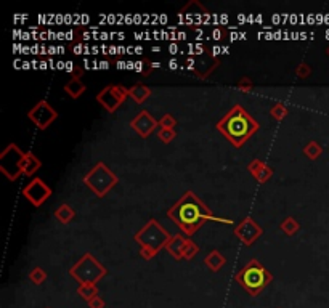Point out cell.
I'll list each match as a JSON object with an SVG mask.
<instances>
[{
  "label": "cell",
  "mask_w": 329,
  "mask_h": 308,
  "mask_svg": "<svg viewBox=\"0 0 329 308\" xmlns=\"http://www.w3.org/2000/svg\"><path fill=\"white\" fill-rule=\"evenodd\" d=\"M215 127L235 148L244 146L246 141L260 128L259 122H255L252 116L239 104L233 106Z\"/></svg>",
  "instance_id": "2"
},
{
  "label": "cell",
  "mask_w": 329,
  "mask_h": 308,
  "mask_svg": "<svg viewBox=\"0 0 329 308\" xmlns=\"http://www.w3.org/2000/svg\"><path fill=\"white\" fill-rule=\"evenodd\" d=\"M236 281L251 295H259L273 281V276L259 260L252 258L246 267H242L236 273Z\"/></svg>",
  "instance_id": "4"
},
{
  "label": "cell",
  "mask_w": 329,
  "mask_h": 308,
  "mask_svg": "<svg viewBox=\"0 0 329 308\" xmlns=\"http://www.w3.org/2000/svg\"><path fill=\"white\" fill-rule=\"evenodd\" d=\"M28 117L39 130H47L58 119V113L55 108H52V104L48 101L40 100L39 103H35L29 109Z\"/></svg>",
  "instance_id": "9"
},
{
  "label": "cell",
  "mask_w": 329,
  "mask_h": 308,
  "mask_svg": "<svg viewBox=\"0 0 329 308\" xmlns=\"http://www.w3.org/2000/svg\"><path fill=\"white\" fill-rule=\"evenodd\" d=\"M39 64H40V69H45V68H47V63H45V61H40Z\"/></svg>",
  "instance_id": "36"
},
{
  "label": "cell",
  "mask_w": 329,
  "mask_h": 308,
  "mask_svg": "<svg viewBox=\"0 0 329 308\" xmlns=\"http://www.w3.org/2000/svg\"><path fill=\"white\" fill-rule=\"evenodd\" d=\"M129 97V89L124 85H106L103 90L96 93V101H98L108 113H116L126 98Z\"/></svg>",
  "instance_id": "8"
},
{
  "label": "cell",
  "mask_w": 329,
  "mask_h": 308,
  "mask_svg": "<svg viewBox=\"0 0 329 308\" xmlns=\"http://www.w3.org/2000/svg\"><path fill=\"white\" fill-rule=\"evenodd\" d=\"M321 146L316 143V141H310V143L303 148V154L309 158V159H312V161H315V159H318L320 158V154H321Z\"/></svg>",
  "instance_id": "24"
},
{
  "label": "cell",
  "mask_w": 329,
  "mask_h": 308,
  "mask_svg": "<svg viewBox=\"0 0 329 308\" xmlns=\"http://www.w3.org/2000/svg\"><path fill=\"white\" fill-rule=\"evenodd\" d=\"M77 292L79 295H82V297L90 302L92 299H95L96 295H98V289H96L95 284H79V288H77Z\"/></svg>",
  "instance_id": "22"
},
{
  "label": "cell",
  "mask_w": 329,
  "mask_h": 308,
  "mask_svg": "<svg viewBox=\"0 0 329 308\" xmlns=\"http://www.w3.org/2000/svg\"><path fill=\"white\" fill-rule=\"evenodd\" d=\"M170 238L172 236L169 234V231L154 218H151L133 236L137 244H140V255L145 260H151L153 257L157 255L161 249H166Z\"/></svg>",
  "instance_id": "3"
},
{
  "label": "cell",
  "mask_w": 329,
  "mask_h": 308,
  "mask_svg": "<svg viewBox=\"0 0 329 308\" xmlns=\"http://www.w3.org/2000/svg\"><path fill=\"white\" fill-rule=\"evenodd\" d=\"M287 114H289V111H287V108L283 103H275L270 108V116L273 117L275 121H283Z\"/></svg>",
  "instance_id": "23"
},
{
  "label": "cell",
  "mask_w": 329,
  "mask_h": 308,
  "mask_svg": "<svg viewBox=\"0 0 329 308\" xmlns=\"http://www.w3.org/2000/svg\"><path fill=\"white\" fill-rule=\"evenodd\" d=\"M187 239H188V238H183V236H180V234H174L172 238H170V241L167 243L166 251H167L170 255H172L175 260L183 258V249H185Z\"/></svg>",
  "instance_id": "15"
},
{
  "label": "cell",
  "mask_w": 329,
  "mask_h": 308,
  "mask_svg": "<svg viewBox=\"0 0 329 308\" xmlns=\"http://www.w3.org/2000/svg\"><path fill=\"white\" fill-rule=\"evenodd\" d=\"M65 69L68 71V73H74V63L68 61V63H66V66H65ZM74 74H76V73H74Z\"/></svg>",
  "instance_id": "33"
},
{
  "label": "cell",
  "mask_w": 329,
  "mask_h": 308,
  "mask_svg": "<svg viewBox=\"0 0 329 308\" xmlns=\"http://www.w3.org/2000/svg\"><path fill=\"white\" fill-rule=\"evenodd\" d=\"M217 66H220V60L217 58V55L214 52L212 53L205 52L202 56H199L198 60L194 61V69L193 71L199 79H207Z\"/></svg>",
  "instance_id": "13"
},
{
  "label": "cell",
  "mask_w": 329,
  "mask_h": 308,
  "mask_svg": "<svg viewBox=\"0 0 329 308\" xmlns=\"http://www.w3.org/2000/svg\"><path fill=\"white\" fill-rule=\"evenodd\" d=\"M167 217L172 220L177 227L187 236H193L205 222H220L231 223L228 218H218L212 214L202 201L193 191H187L177 203L167 210Z\"/></svg>",
  "instance_id": "1"
},
{
  "label": "cell",
  "mask_w": 329,
  "mask_h": 308,
  "mask_svg": "<svg viewBox=\"0 0 329 308\" xmlns=\"http://www.w3.org/2000/svg\"><path fill=\"white\" fill-rule=\"evenodd\" d=\"M117 175L113 173L105 162H96L90 169V172L84 177V185L96 197H105L117 185Z\"/></svg>",
  "instance_id": "5"
},
{
  "label": "cell",
  "mask_w": 329,
  "mask_h": 308,
  "mask_svg": "<svg viewBox=\"0 0 329 308\" xmlns=\"http://www.w3.org/2000/svg\"><path fill=\"white\" fill-rule=\"evenodd\" d=\"M279 228H281V231L286 234V236H294L296 233H299L300 230V225L299 222L294 218V217H287L281 222V225H279Z\"/></svg>",
  "instance_id": "21"
},
{
  "label": "cell",
  "mask_w": 329,
  "mask_h": 308,
  "mask_svg": "<svg viewBox=\"0 0 329 308\" xmlns=\"http://www.w3.org/2000/svg\"><path fill=\"white\" fill-rule=\"evenodd\" d=\"M327 55H329V49H327Z\"/></svg>",
  "instance_id": "38"
},
{
  "label": "cell",
  "mask_w": 329,
  "mask_h": 308,
  "mask_svg": "<svg viewBox=\"0 0 329 308\" xmlns=\"http://www.w3.org/2000/svg\"><path fill=\"white\" fill-rule=\"evenodd\" d=\"M106 273H108V270L89 252L84 254L80 257V260H77V263H74L69 270V275L79 284H95Z\"/></svg>",
  "instance_id": "6"
},
{
  "label": "cell",
  "mask_w": 329,
  "mask_h": 308,
  "mask_svg": "<svg viewBox=\"0 0 329 308\" xmlns=\"http://www.w3.org/2000/svg\"><path fill=\"white\" fill-rule=\"evenodd\" d=\"M130 127L135 130L141 138H148L154 132V128L159 127V121H156L148 111H141L130 121Z\"/></svg>",
  "instance_id": "12"
},
{
  "label": "cell",
  "mask_w": 329,
  "mask_h": 308,
  "mask_svg": "<svg viewBox=\"0 0 329 308\" xmlns=\"http://www.w3.org/2000/svg\"><path fill=\"white\" fill-rule=\"evenodd\" d=\"M89 306H90V308H103V306H105V302H103V299H100L98 295H96L95 299H92V300L89 302Z\"/></svg>",
  "instance_id": "31"
},
{
  "label": "cell",
  "mask_w": 329,
  "mask_h": 308,
  "mask_svg": "<svg viewBox=\"0 0 329 308\" xmlns=\"http://www.w3.org/2000/svg\"><path fill=\"white\" fill-rule=\"evenodd\" d=\"M225 263H227L225 255L222 252H218V251L209 252V255L204 258V265L209 268L211 271H214V273H215V271H220L225 267Z\"/></svg>",
  "instance_id": "16"
},
{
  "label": "cell",
  "mask_w": 329,
  "mask_h": 308,
  "mask_svg": "<svg viewBox=\"0 0 329 308\" xmlns=\"http://www.w3.org/2000/svg\"><path fill=\"white\" fill-rule=\"evenodd\" d=\"M177 125V119L172 114H164L159 119V127L161 128H174Z\"/></svg>",
  "instance_id": "28"
},
{
  "label": "cell",
  "mask_w": 329,
  "mask_h": 308,
  "mask_svg": "<svg viewBox=\"0 0 329 308\" xmlns=\"http://www.w3.org/2000/svg\"><path fill=\"white\" fill-rule=\"evenodd\" d=\"M312 74V68L307 64V63H300L299 66H297V69H296V76L299 77V79H305V77H309Z\"/></svg>",
  "instance_id": "30"
},
{
  "label": "cell",
  "mask_w": 329,
  "mask_h": 308,
  "mask_svg": "<svg viewBox=\"0 0 329 308\" xmlns=\"http://www.w3.org/2000/svg\"><path fill=\"white\" fill-rule=\"evenodd\" d=\"M141 52H143V50L140 49V47H137V49H135V53H141Z\"/></svg>",
  "instance_id": "37"
},
{
  "label": "cell",
  "mask_w": 329,
  "mask_h": 308,
  "mask_svg": "<svg viewBox=\"0 0 329 308\" xmlns=\"http://www.w3.org/2000/svg\"><path fill=\"white\" fill-rule=\"evenodd\" d=\"M169 68H170V69H177V61H175V60H172V61L169 63Z\"/></svg>",
  "instance_id": "34"
},
{
  "label": "cell",
  "mask_w": 329,
  "mask_h": 308,
  "mask_svg": "<svg viewBox=\"0 0 329 308\" xmlns=\"http://www.w3.org/2000/svg\"><path fill=\"white\" fill-rule=\"evenodd\" d=\"M235 234L244 246H252L263 234V228L257 222H254L251 217H248L241 220L235 227Z\"/></svg>",
  "instance_id": "11"
},
{
  "label": "cell",
  "mask_w": 329,
  "mask_h": 308,
  "mask_svg": "<svg viewBox=\"0 0 329 308\" xmlns=\"http://www.w3.org/2000/svg\"><path fill=\"white\" fill-rule=\"evenodd\" d=\"M29 279L34 282V284H42L45 282L47 279V273H45V270L40 268V267H35L31 270V273H29Z\"/></svg>",
  "instance_id": "27"
},
{
  "label": "cell",
  "mask_w": 329,
  "mask_h": 308,
  "mask_svg": "<svg viewBox=\"0 0 329 308\" xmlns=\"http://www.w3.org/2000/svg\"><path fill=\"white\" fill-rule=\"evenodd\" d=\"M24 159H26V152H23L16 143H8L0 152V172L10 182H16L24 173Z\"/></svg>",
  "instance_id": "7"
},
{
  "label": "cell",
  "mask_w": 329,
  "mask_h": 308,
  "mask_svg": "<svg viewBox=\"0 0 329 308\" xmlns=\"http://www.w3.org/2000/svg\"><path fill=\"white\" fill-rule=\"evenodd\" d=\"M248 169H249L251 175L254 177V180H257L259 183H266L273 177V169L268 164H265L262 159L251 161Z\"/></svg>",
  "instance_id": "14"
},
{
  "label": "cell",
  "mask_w": 329,
  "mask_h": 308,
  "mask_svg": "<svg viewBox=\"0 0 329 308\" xmlns=\"http://www.w3.org/2000/svg\"><path fill=\"white\" fill-rule=\"evenodd\" d=\"M199 252V246L194 243L193 239H187V244H185V249H183V258L185 260H191L198 255Z\"/></svg>",
  "instance_id": "25"
},
{
  "label": "cell",
  "mask_w": 329,
  "mask_h": 308,
  "mask_svg": "<svg viewBox=\"0 0 329 308\" xmlns=\"http://www.w3.org/2000/svg\"><path fill=\"white\" fill-rule=\"evenodd\" d=\"M100 68H101V69H103V68L108 69V68H109V63H108V61H101V63H100Z\"/></svg>",
  "instance_id": "35"
},
{
  "label": "cell",
  "mask_w": 329,
  "mask_h": 308,
  "mask_svg": "<svg viewBox=\"0 0 329 308\" xmlns=\"http://www.w3.org/2000/svg\"><path fill=\"white\" fill-rule=\"evenodd\" d=\"M212 35H214V39H215V40H222V37H225V31H222V29H215V31L212 32Z\"/></svg>",
  "instance_id": "32"
},
{
  "label": "cell",
  "mask_w": 329,
  "mask_h": 308,
  "mask_svg": "<svg viewBox=\"0 0 329 308\" xmlns=\"http://www.w3.org/2000/svg\"><path fill=\"white\" fill-rule=\"evenodd\" d=\"M42 167V162L35 158V154L32 152H26V159H24V175H34L39 169Z\"/></svg>",
  "instance_id": "20"
},
{
  "label": "cell",
  "mask_w": 329,
  "mask_h": 308,
  "mask_svg": "<svg viewBox=\"0 0 329 308\" xmlns=\"http://www.w3.org/2000/svg\"><path fill=\"white\" fill-rule=\"evenodd\" d=\"M236 87L241 90V92H251L252 90V87H254V84H252V80H251V77H241L238 82H236Z\"/></svg>",
  "instance_id": "29"
},
{
  "label": "cell",
  "mask_w": 329,
  "mask_h": 308,
  "mask_svg": "<svg viewBox=\"0 0 329 308\" xmlns=\"http://www.w3.org/2000/svg\"><path fill=\"white\" fill-rule=\"evenodd\" d=\"M55 217L59 223H63V225H68L72 222V218L76 217V210L72 209L69 204H61L56 210H55Z\"/></svg>",
  "instance_id": "19"
},
{
  "label": "cell",
  "mask_w": 329,
  "mask_h": 308,
  "mask_svg": "<svg viewBox=\"0 0 329 308\" xmlns=\"http://www.w3.org/2000/svg\"><path fill=\"white\" fill-rule=\"evenodd\" d=\"M23 196L26 197L34 207H40L45 201L52 196V188L42 179H32L23 189Z\"/></svg>",
  "instance_id": "10"
},
{
  "label": "cell",
  "mask_w": 329,
  "mask_h": 308,
  "mask_svg": "<svg viewBox=\"0 0 329 308\" xmlns=\"http://www.w3.org/2000/svg\"><path fill=\"white\" fill-rule=\"evenodd\" d=\"M175 137H177V132L174 128H159L157 130V138H159L166 145H169L170 141H174Z\"/></svg>",
  "instance_id": "26"
},
{
  "label": "cell",
  "mask_w": 329,
  "mask_h": 308,
  "mask_svg": "<svg viewBox=\"0 0 329 308\" xmlns=\"http://www.w3.org/2000/svg\"><path fill=\"white\" fill-rule=\"evenodd\" d=\"M65 92L74 100L82 97L85 92V84L80 80V76H72L68 84H65Z\"/></svg>",
  "instance_id": "17"
},
{
  "label": "cell",
  "mask_w": 329,
  "mask_h": 308,
  "mask_svg": "<svg viewBox=\"0 0 329 308\" xmlns=\"http://www.w3.org/2000/svg\"><path fill=\"white\" fill-rule=\"evenodd\" d=\"M129 97L137 104H141L151 97V89L143 85V84H135L129 89Z\"/></svg>",
  "instance_id": "18"
}]
</instances>
